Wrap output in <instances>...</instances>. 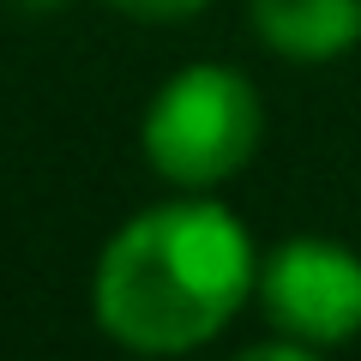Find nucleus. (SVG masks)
Masks as SVG:
<instances>
[{
	"mask_svg": "<svg viewBox=\"0 0 361 361\" xmlns=\"http://www.w3.org/2000/svg\"><path fill=\"white\" fill-rule=\"evenodd\" d=\"M103 6H115L121 18H139V25H187L211 0H103Z\"/></svg>",
	"mask_w": 361,
	"mask_h": 361,
	"instance_id": "nucleus-5",
	"label": "nucleus"
},
{
	"mask_svg": "<svg viewBox=\"0 0 361 361\" xmlns=\"http://www.w3.org/2000/svg\"><path fill=\"white\" fill-rule=\"evenodd\" d=\"M253 301L277 337L331 355L361 337V253L337 235H289L259 259Z\"/></svg>",
	"mask_w": 361,
	"mask_h": 361,
	"instance_id": "nucleus-3",
	"label": "nucleus"
},
{
	"mask_svg": "<svg viewBox=\"0 0 361 361\" xmlns=\"http://www.w3.org/2000/svg\"><path fill=\"white\" fill-rule=\"evenodd\" d=\"M259 289L247 223L211 193H180L127 217L97 253L90 313L127 355H193L235 325Z\"/></svg>",
	"mask_w": 361,
	"mask_h": 361,
	"instance_id": "nucleus-1",
	"label": "nucleus"
},
{
	"mask_svg": "<svg viewBox=\"0 0 361 361\" xmlns=\"http://www.w3.org/2000/svg\"><path fill=\"white\" fill-rule=\"evenodd\" d=\"M247 25L277 61L331 66L361 49V0H247Z\"/></svg>",
	"mask_w": 361,
	"mask_h": 361,
	"instance_id": "nucleus-4",
	"label": "nucleus"
},
{
	"mask_svg": "<svg viewBox=\"0 0 361 361\" xmlns=\"http://www.w3.org/2000/svg\"><path fill=\"white\" fill-rule=\"evenodd\" d=\"M229 361H325V349L295 343V337H265V343H247V349H235Z\"/></svg>",
	"mask_w": 361,
	"mask_h": 361,
	"instance_id": "nucleus-6",
	"label": "nucleus"
},
{
	"mask_svg": "<svg viewBox=\"0 0 361 361\" xmlns=\"http://www.w3.org/2000/svg\"><path fill=\"white\" fill-rule=\"evenodd\" d=\"M259 139H265V103L253 78L223 61H193L169 73L139 121L145 163L180 193H211L235 180L259 157Z\"/></svg>",
	"mask_w": 361,
	"mask_h": 361,
	"instance_id": "nucleus-2",
	"label": "nucleus"
}]
</instances>
